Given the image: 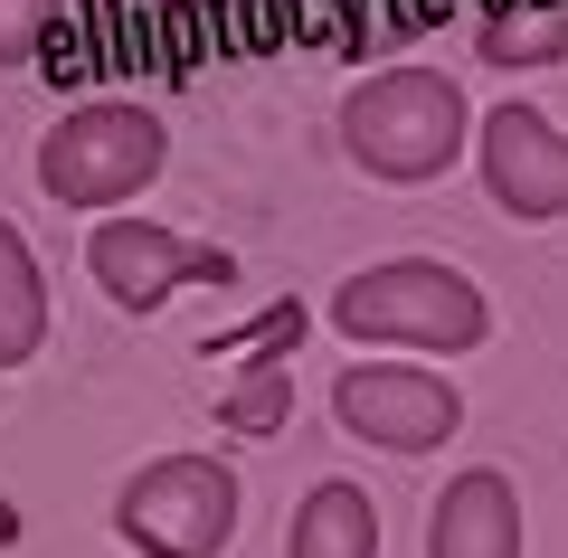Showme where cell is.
Listing matches in <instances>:
<instances>
[{
  "mask_svg": "<svg viewBox=\"0 0 568 558\" xmlns=\"http://www.w3.org/2000/svg\"><path fill=\"white\" fill-rule=\"evenodd\" d=\"M426 558H521V493H511V474H493V464L455 474L436 493V511H426Z\"/></svg>",
  "mask_w": 568,
  "mask_h": 558,
  "instance_id": "obj_8",
  "label": "cell"
},
{
  "mask_svg": "<svg viewBox=\"0 0 568 558\" xmlns=\"http://www.w3.org/2000/svg\"><path fill=\"white\" fill-rule=\"evenodd\" d=\"M484 58L493 67H549V58H568V0L493 10V20H484Z\"/></svg>",
  "mask_w": 568,
  "mask_h": 558,
  "instance_id": "obj_11",
  "label": "cell"
},
{
  "mask_svg": "<svg viewBox=\"0 0 568 558\" xmlns=\"http://www.w3.org/2000/svg\"><path fill=\"white\" fill-rule=\"evenodd\" d=\"M39 341H48V275L29 256V237L0 219V369L39 359Z\"/></svg>",
  "mask_w": 568,
  "mask_h": 558,
  "instance_id": "obj_10",
  "label": "cell"
},
{
  "mask_svg": "<svg viewBox=\"0 0 568 558\" xmlns=\"http://www.w3.org/2000/svg\"><path fill=\"white\" fill-rule=\"evenodd\" d=\"M85 275H95L104 294L123 303V313H152V303H171L181 284H227L237 265H227L219 246L181 237V227H152V219H104L95 237H85Z\"/></svg>",
  "mask_w": 568,
  "mask_h": 558,
  "instance_id": "obj_6",
  "label": "cell"
},
{
  "mask_svg": "<svg viewBox=\"0 0 568 558\" xmlns=\"http://www.w3.org/2000/svg\"><path fill=\"white\" fill-rule=\"evenodd\" d=\"M332 332L361 341V351H484L493 332V303L474 275H455L446 256H388V265H361V275L332 294Z\"/></svg>",
  "mask_w": 568,
  "mask_h": 558,
  "instance_id": "obj_1",
  "label": "cell"
},
{
  "mask_svg": "<svg viewBox=\"0 0 568 558\" xmlns=\"http://www.w3.org/2000/svg\"><path fill=\"white\" fill-rule=\"evenodd\" d=\"M58 20H67V0H0V67H39Z\"/></svg>",
  "mask_w": 568,
  "mask_h": 558,
  "instance_id": "obj_13",
  "label": "cell"
},
{
  "mask_svg": "<svg viewBox=\"0 0 568 558\" xmlns=\"http://www.w3.org/2000/svg\"><path fill=\"white\" fill-rule=\"evenodd\" d=\"M342 142H351V161H361L369 180L417 190V180H436V171L465 161L474 104H465V85H455L446 67H388V77H369L361 95L342 104Z\"/></svg>",
  "mask_w": 568,
  "mask_h": 558,
  "instance_id": "obj_2",
  "label": "cell"
},
{
  "mask_svg": "<svg viewBox=\"0 0 568 558\" xmlns=\"http://www.w3.org/2000/svg\"><path fill=\"white\" fill-rule=\"evenodd\" d=\"M114 530L142 558H219L237 539V474L219 455H162L114 493Z\"/></svg>",
  "mask_w": 568,
  "mask_h": 558,
  "instance_id": "obj_4",
  "label": "cell"
},
{
  "mask_svg": "<svg viewBox=\"0 0 568 558\" xmlns=\"http://www.w3.org/2000/svg\"><path fill=\"white\" fill-rule=\"evenodd\" d=\"M284 558H379V501H369L361 483H313V493L294 501Z\"/></svg>",
  "mask_w": 568,
  "mask_h": 558,
  "instance_id": "obj_9",
  "label": "cell"
},
{
  "mask_svg": "<svg viewBox=\"0 0 568 558\" xmlns=\"http://www.w3.org/2000/svg\"><path fill=\"white\" fill-rule=\"evenodd\" d=\"M332 417H342V436L379 445V455H436L465 426V398H455V379H436L417 359H361L332 379Z\"/></svg>",
  "mask_w": 568,
  "mask_h": 558,
  "instance_id": "obj_5",
  "label": "cell"
},
{
  "mask_svg": "<svg viewBox=\"0 0 568 558\" xmlns=\"http://www.w3.org/2000/svg\"><path fill=\"white\" fill-rule=\"evenodd\" d=\"M474 161H484L493 209H511V219H568V133L540 104H493L474 123Z\"/></svg>",
  "mask_w": 568,
  "mask_h": 558,
  "instance_id": "obj_7",
  "label": "cell"
},
{
  "mask_svg": "<svg viewBox=\"0 0 568 558\" xmlns=\"http://www.w3.org/2000/svg\"><path fill=\"white\" fill-rule=\"evenodd\" d=\"M162 161H171V133H162L152 104L95 95V104H77V114H58L39 133V190L58 209H123L162 180Z\"/></svg>",
  "mask_w": 568,
  "mask_h": 558,
  "instance_id": "obj_3",
  "label": "cell"
},
{
  "mask_svg": "<svg viewBox=\"0 0 568 558\" xmlns=\"http://www.w3.org/2000/svg\"><path fill=\"white\" fill-rule=\"evenodd\" d=\"M284 407H294V379H284V359H246V379L219 398V426H227V436H275Z\"/></svg>",
  "mask_w": 568,
  "mask_h": 558,
  "instance_id": "obj_12",
  "label": "cell"
}]
</instances>
